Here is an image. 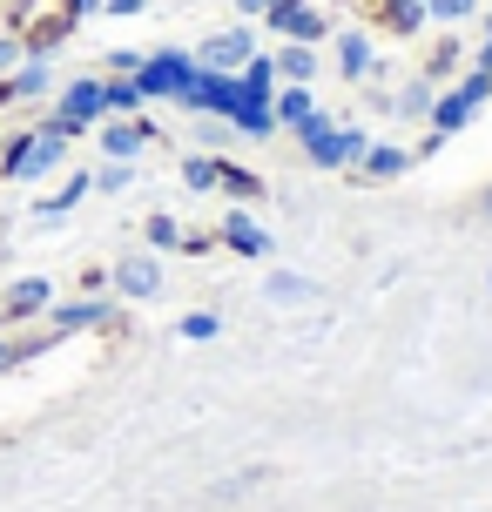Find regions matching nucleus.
I'll return each instance as SVG.
<instances>
[{"label":"nucleus","mask_w":492,"mask_h":512,"mask_svg":"<svg viewBox=\"0 0 492 512\" xmlns=\"http://www.w3.org/2000/svg\"><path fill=\"white\" fill-rule=\"evenodd\" d=\"M486 209H492V196H486Z\"/></svg>","instance_id":"393cba45"},{"label":"nucleus","mask_w":492,"mask_h":512,"mask_svg":"<svg viewBox=\"0 0 492 512\" xmlns=\"http://www.w3.org/2000/svg\"><path fill=\"white\" fill-rule=\"evenodd\" d=\"M486 95H492V75H486V68H479V75H466V81H459V88H452V95H445L439 108H432V122H439V135H452V128H466V122H472V108L486 102Z\"/></svg>","instance_id":"39448f33"},{"label":"nucleus","mask_w":492,"mask_h":512,"mask_svg":"<svg viewBox=\"0 0 492 512\" xmlns=\"http://www.w3.org/2000/svg\"><path fill=\"white\" fill-rule=\"evenodd\" d=\"M230 243H236L243 256H263V250H270V236H263L250 216H230Z\"/></svg>","instance_id":"f8f14e48"},{"label":"nucleus","mask_w":492,"mask_h":512,"mask_svg":"<svg viewBox=\"0 0 492 512\" xmlns=\"http://www.w3.org/2000/svg\"><path fill=\"white\" fill-rule=\"evenodd\" d=\"M270 115H277V122H304V115H317L311 108V95H304V88H297V81H290V88H277V102H270Z\"/></svg>","instance_id":"9d476101"},{"label":"nucleus","mask_w":492,"mask_h":512,"mask_svg":"<svg viewBox=\"0 0 492 512\" xmlns=\"http://www.w3.org/2000/svg\"><path fill=\"white\" fill-rule=\"evenodd\" d=\"M243 61H250V34H243V27L216 34V41L196 54V68H216V75H230V68H243Z\"/></svg>","instance_id":"0eeeda50"},{"label":"nucleus","mask_w":492,"mask_h":512,"mask_svg":"<svg viewBox=\"0 0 492 512\" xmlns=\"http://www.w3.org/2000/svg\"><path fill=\"white\" fill-rule=\"evenodd\" d=\"M358 169L364 176H398V169H405V149H364Z\"/></svg>","instance_id":"ddd939ff"},{"label":"nucleus","mask_w":492,"mask_h":512,"mask_svg":"<svg viewBox=\"0 0 492 512\" xmlns=\"http://www.w3.org/2000/svg\"><path fill=\"white\" fill-rule=\"evenodd\" d=\"M88 0H7V34L21 41L27 54H48L68 27L81 21Z\"/></svg>","instance_id":"f257e3e1"},{"label":"nucleus","mask_w":492,"mask_h":512,"mask_svg":"<svg viewBox=\"0 0 492 512\" xmlns=\"http://www.w3.org/2000/svg\"><path fill=\"white\" fill-rule=\"evenodd\" d=\"M297 135H304L311 162H324V169H344V162H358V155H364V135H358V128H337L331 115H304Z\"/></svg>","instance_id":"f03ea898"},{"label":"nucleus","mask_w":492,"mask_h":512,"mask_svg":"<svg viewBox=\"0 0 492 512\" xmlns=\"http://www.w3.org/2000/svg\"><path fill=\"white\" fill-rule=\"evenodd\" d=\"M149 236H156L162 250H169V243H182V236H176V223H169V216H149Z\"/></svg>","instance_id":"4be33fe9"},{"label":"nucleus","mask_w":492,"mask_h":512,"mask_svg":"<svg viewBox=\"0 0 492 512\" xmlns=\"http://www.w3.org/2000/svg\"><path fill=\"white\" fill-rule=\"evenodd\" d=\"M337 61H344V75H364V68H371V48H364V34H344V41H337Z\"/></svg>","instance_id":"4468645a"},{"label":"nucleus","mask_w":492,"mask_h":512,"mask_svg":"<svg viewBox=\"0 0 492 512\" xmlns=\"http://www.w3.org/2000/svg\"><path fill=\"white\" fill-rule=\"evenodd\" d=\"M284 75L290 81H311V48L297 41V48H284Z\"/></svg>","instance_id":"6ab92c4d"},{"label":"nucleus","mask_w":492,"mask_h":512,"mask_svg":"<svg viewBox=\"0 0 492 512\" xmlns=\"http://www.w3.org/2000/svg\"><path fill=\"white\" fill-rule=\"evenodd\" d=\"M216 189H230L236 203H250V196H263V182L250 176V169H230V162H223V182H216Z\"/></svg>","instance_id":"2eb2a0df"},{"label":"nucleus","mask_w":492,"mask_h":512,"mask_svg":"<svg viewBox=\"0 0 492 512\" xmlns=\"http://www.w3.org/2000/svg\"><path fill=\"white\" fill-rule=\"evenodd\" d=\"M182 331H189V337H216V317H209V310H196V317H189Z\"/></svg>","instance_id":"5701e85b"},{"label":"nucleus","mask_w":492,"mask_h":512,"mask_svg":"<svg viewBox=\"0 0 492 512\" xmlns=\"http://www.w3.org/2000/svg\"><path fill=\"white\" fill-rule=\"evenodd\" d=\"M182 176L196 182V189H216V182H223V162H189V169H182Z\"/></svg>","instance_id":"aec40b11"},{"label":"nucleus","mask_w":492,"mask_h":512,"mask_svg":"<svg viewBox=\"0 0 492 512\" xmlns=\"http://www.w3.org/2000/svg\"><path fill=\"white\" fill-rule=\"evenodd\" d=\"M7 310H14V317L48 310V283H41V277H21V283H14V297H7Z\"/></svg>","instance_id":"9b49d317"},{"label":"nucleus","mask_w":492,"mask_h":512,"mask_svg":"<svg viewBox=\"0 0 492 512\" xmlns=\"http://www.w3.org/2000/svg\"><path fill=\"white\" fill-rule=\"evenodd\" d=\"M425 14H439V21H466L472 0H425Z\"/></svg>","instance_id":"412c9836"},{"label":"nucleus","mask_w":492,"mask_h":512,"mask_svg":"<svg viewBox=\"0 0 492 512\" xmlns=\"http://www.w3.org/2000/svg\"><path fill=\"white\" fill-rule=\"evenodd\" d=\"M189 81H196V61H189V54H149V61H142V68H135V88H142V95H189Z\"/></svg>","instance_id":"20e7f679"},{"label":"nucleus","mask_w":492,"mask_h":512,"mask_svg":"<svg viewBox=\"0 0 492 512\" xmlns=\"http://www.w3.org/2000/svg\"><path fill=\"white\" fill-rule=\"evenodd\" d=\"M95 115H108V95H102V81H68V95H61V115H54V122L61 128H88L95 122Z\"/></svg>","instance_id":"423d86ee"},{"label":"nucleus","mask_w":492,"mask_h":512,"mask_svg":"<svg viewBox=\"0 0 492 512\" xmlns=\"http://www.w3.org/2000/svg\"><path fill=\"white\" fill-rule=\"evenodd\" d=\"M115 283H122V297H156V290H162L156 256H129V263L115 270Z\"/></svg>","instance_id":"6e6552de"},{"label":"nucleus","mask_w":492,"mask_h":512,"mask_svg":"<svg viewBox=\"0 0 492 512\" xmlns=\"http://www.w3.org/2000/svg\"><path fill=\"white\" fill-rule=\"evenodd\" d=\"M7 88H14V95H41V88H48V68H41V61H27V68L7 81Z\"/></svg>","instance_id":"dca6fc26"},{"label":"nucleus","mask_w":492,"mask_h":512,"mask_svg":"<svg viewBox=\"0 0 492 512\" xmlns=\"http://www.w3.org/2000/svg\"><path fill=\"white\" fill-rule=\"evenodd\" d=\"M14 54H21V41H14V34H0V68H14Z\"/></svg>","instance_id":"b1692460"},{"label":"nucleus","mask_w":492,"mask_h":512,"mask_svg":"<svg viewBox=\"0 0 492 512\" xmlns=\"http://www.w3.org/2000/svg\"><path fill=\"white\" fill-rule=\"evenodd\" d=\"M270 297L297 304V297H311V283H304V277H284V270H277V277H270Z\"/></svg>","instance_id":"a211bd4d"},{"label":"nucleus","mask_w":492,"mask_h":512,"mask_svg":"<svg viewBox=\"0 0 492 512\" xmlns=\"http://www.w3.org/2000/svg\"><path fill=\"white\" fill-rule=\"evenodd\" d=\"M68 135H75V128H41V135H34V142H27V135H14V142H7V176H41V169H54V162H61V149H68Z\"/></svg>","instance_id":"7ed1b4c3"},{"label":"nucleus","mask_w":492,"mask_h":512,"mask_svg":"<svg viewBox=\"0 0 492 512\" xmlns=\"http://www.w3.org/2000/svg\"><path fill=\"white\" fill-rule=\"evenodd\" d=\"M102 95H108V108H115V115H129V108L142 102V88H135V81H108Z\"/></svg>","instance_id":"f3484780"},{"label":"nucleus","mask_w":492,"mask_h":512,"mask_svg":"<svg viewBox=\"0 0 492 512\" xmlns=\"http://www.w3.org/2000/svg\"><path fill=\"white\" fill-rule=\"evenodd\" d=\"M102 142H108V155H115V162H129V155L142 149V142H149V128H142V122H129V115H115Z\"/></svg>","instance_id":"1a4fd4ad"}]
</instances>
